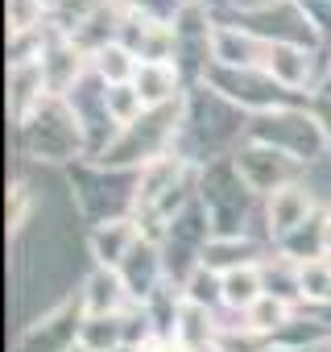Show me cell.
Masks as SVG:
<instances>
[{"label": "cell", "instance_id": "6da1fadb", "mask_svg": "<svg viewBox=\"0 0 331 352\" xmlns=\"http://www.w3.org/2000/svg\"><path fill=\"white\" fill-rule=\"evenodd\" d=\"M306 208H310L306 191H298V187H282V191H273L269 220H273V228H294V224H302Z\"/></svg>", "mask_w": 331, "mask_h": 352}, {"label": "cell", "instance_id": "7a4b0ae2", "mask_svg": "<svg viewBox=\"0 0 331 352\" xmlns=\"http://www.w3.org/2000/svg\"><path fill=\"white\" fill-rule=\"evenodd\" d=\"M170 91H174V71H170V67L145 63V67L137 71V96H141V104H161Z\"/></svg>", "mask_w": 331, "mask_h": 352}, {"label": "cell", "instance_id": "3957f363", "mask_svg": "<svg viewBox=\"0 0 331 352\" xmlns=\"http://www.w3.org/2000/svg\"><path fill=\"white\" fill-rule=\"evenodd\" d=\"M269 71L282 79V83H306V71H310V63H306V54L302 50H294V46H273V54H269Z\"/></svg>", "mask_w": 331, "mask_h": 352}, {"label": "cell", "instance_id": "277c9868", "mask_svg": "<svg viewBox=\"0 0 331 352\" xmlns=\"http://www.w3.org/2000/svg\"><path fill=\"white\" fill-rule=\"evenodd\" d=\"M261 282H257V270H232L228 278H224V302H232V307H257L261 302Z\"/></svg>", "mask_w": 331, "mask_h": 352}, {"label": "cell", "instance_id": "5b68a950", "mask_svg": "<svg viewBox=\"0 0 331 352\" xmlns=\"http://www.w3.org/2000/svg\"><path fill=\"white\" fill-rule=\"evenodd\" d=\"M128 245H133V228H128V224H112L108 232L95 236V249H100L104 261H120V253H124Z\"/></svg>", "mask_w": 331, "mask_h": 352}, {"label": "cell", "instance_id": "8992f818", "mask_svg": "<svg viewBox=\"0 0 331 352\" xmlns=\"http://www.w3.org/2000/svg\"><path fill=\"white\" fill-rule=\"evenodd\" d=\"M298 286H302V294H310V298H331V270H327L323 261H310V265H302Z\"/></svg>", "mask_w": 331, "mask_h": 352}, {"label": "cell", "instance_id": "52a82bcc", "mask_svg": "<svg viewBox=\"0 0 331 352\" xmlns=\"http://www.w3.org/2000/svg\"><path fill=\"white\" fill-rule=\"evenodd\" d=\"M100 71H104V79H128L137 67H133V58H128V50H120V46H108V50H100Z\"/></svg>", "mask_w": 331, "mask_h": 352}, {"label": "cell", "instance_id": "ba28073f", "mask_svg": "<svg viewBox=\"0 0 331 352\" xmlns=\"http://www.w3.org/2000/svg\"><path fill=\"white\" fill-rule=\"evenodd\" d=\"M253 311V331H265V327H277L282 319H286V307L277 302V298H261L257 307H249Z\"/></svg>", "mask_w": 331, "mask_h": 352}, {"label": "cell", "instance_id": "9c48e42d", "mask_svg": "<svg viewBox=\"0 0 331 352\" xmlns=\"http://www.w3.org/2000/svg\"><path fill=\"white\" fill-rule=\"evenodd\" d=\"M269 0H240V9H265Z\"/></svg>", "mask_w": 331, "mask_h": 352}, {"label": "cell", "instance_id": "30bf717a", "mask_svg": "<svg viewBox=\"0 0 331 352\" xmlns=\"http://www.w3.org/2000/svg\"><path fill=\"white\" fill-rule=\"evenodd\" d=\"M323 245H327V249H331V224H327V232H323Z\"/></svg>", "mask_w": 331, "mask_h": 352}, {"label": "cell", "instance_id": "8fae6325", "mask_svg": "<svg viewBox=\"0 0 331 352\" xmlns=\"http://www.w3.org/2000/svg\"><path fill=\"white\" fill-rule=\"evenodd\" d=\"M161 352H183V348H161Z\"/></svg>", "mask_w": 331, "mask_h": 352}]
</instances>
